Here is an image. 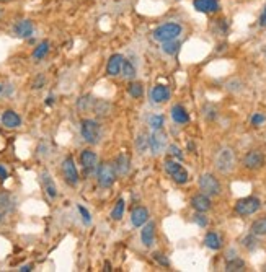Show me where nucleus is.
Returning a JSON list of instances; mask_svg holds the SVG:
<instances>
[{"mask_svg": "<svg viewBox=\"0 0 266 272\" xmlns=\"http://www.w3.org/2000/svg\"><path fill=\"white\" fill-rule=\"evenodd\" d=\"M180 34H182V26L178 23H165L152 31V38L158 42L177 39Z\"/></svg>", "mask_w": 266, "mask_h": 272, "instance_id": "1", "label": "nucleus"}, {"mask_svg": "<svg viewBox=\"0 0 266 272\" xmlns=\"http://www.w3.org/2000/svg\"><path fill=\"white\" fill-rule=\"evenodd\" d=\"M80 134L83 137V140L90 143V145H97L102 137V129L100 124L93 119H83L80 126Z\"/></svg>", "mask_w": 266, "mask_h": 272, "instance_id": "2", "label": "nucleus"}, {"mask_svg": "<svg viewBox=\"0 0 266 272\" xmlns=\"http://www.w3.org/2000/svg\"><path fill=\"white\" fill-rule=\"evenodd\" d=\"M97 179H98V184L102 188L108 189L111 186L114 184V179H116V171H114V167L108 162H103L100 167L97 168Z\"/></svg>", "mask_w": 266, "mask_h": 272, "instance_id": "3", "label": "nucleus"}, {"mask_svg": "<svg viewBox=\"0 0 266 272\" xmlns=\"http://www.w3.org/2000/svg\"><path fill=\"white\" fill-rule=\"evenodd\" d=\"M260 207H262V201L258 199V197H243V199L237 201L235 204V212L238 215L242 217H247V215H252L255 214L257 210H260Z\"/></svg>", "mask_w": 266, "mask_h": 272, "instance_id": "4", "label": "nucleus"}, {"mask_svg": "<svg viewBox=\"0 0 266 272\" xmlns=\"http://www.w3.org/2000/svg\"><path fill=\"white\" fill-rule=\"evenodd\" d=\"M199 189L203 191V194L206 196H219L221 194V183L217 181V178L211 173L201 174L199 178Z\"/></svg>", "mask_w": 266, "mask_h": 272, "instance_id": "5", "label": "nucleus"}, {"mask_svg": "<svg viewBox=\"0 0 266 272\" xmlns=\"http://www.w3.org/2000/svg\"><path fill=\"white\" fill-rule=\"evenodd\" d=\"M216 167L221 173H230L235 167V155H233L232 148H224L219 152L216 160Z\"/></svg>", "mask_w": 266, "mask_h": 272, "instance_id": "6", "label": "nucleus"}, {"mask_svg": "<svg viewBox=\"0 0 266 272\" xmlns=\"http://www.w3.org/2000/svg\"><path fill=\"white\" fill-rule=\"evenodd\" d=\"M62 176L66 179V183L69 186H77L78 184V171H77V167H76V162H74L72 157H66L62 162Z\"/></svg>", "mask_w": 266, "mask_h": 272, "instance_id": "7", "label": "nucleus"}, {"mask_svg": "<svg viewBox=\"0 0 266 272\" xmlns=\"http://www.w3.org/2000/svg\"><path fill=\"white\" fill-rule=\"evenodd\" d=\"M163 165H165V171H167L170 176H172L175 183L185 184L186 181H188V171H186V170L178 162H173V160H167V162H165Z\"/></svg>", "mask_w": 266, "mask_h": 272, "instance_id": "8", "label": "nucleus"}, {"mask_svg": "<svg viewBox=\"0 0 266 272\" xmlns=\"http://www.w3.org/2000/svg\"><path fill=\"white\" fill-rule=\"evenodd\" d=\"M265 165V155L262 150H250L245 157H243V167L247 170H252V171H257V170L263 168Z\"/></svg>", "mask_w": 266, "mask_h": 272, "instance_id": "9", "label": "nucleus"}, {"mask_svg": "<svg viewBox=\"0 0 266 272\" xmlns=\"http://www.w3.org/2000/svg\"><path fill=\"white\" fill-rule=\"evenodd\" d=\"M165 147H167V136L163 134L162 129H158L152 136H149V148H151L153 155L162 153L165 150Z\"/></svg>", "mask_w": 266, "mask_h": 272, "instance_id": "10", "label": "nucleus"}, {"mask_svg": "<svg viewBox=\"0 0 266 272\" xmlns=\"http://www.w3.org/2000/svg\"><path fill=\"white\" fill-rule=\"evenodd\" d=\"M80 165L83 167V171L85 174H90L93 173L95 170L98 168V157L97 153L90 148H85V150L80 153Z\"/></svg>", "mask_w": 266, "mask_h": 272, "instance_id": "11", "label": "nucleus"}, {"mask_svg": "<svg viewBox=\"0 0 266 272\" xmlns=\"http://www.w3.org/2000/svg\"><path fill=\"white\" fill-rule=\"evenodd\" d=\"M141 239L146 248H152V244L155 243V223L149 220L144 223L141 230Z\"/></svg>", "mask_w": 266, "mask_h": 272, "instance_id": "12", "label": "nucleus"}, {"mask_svg": "<svg viewBox=\"0 0 266 272\" xmlns=\"http://www.w3.org/2000/svg\"><path fill=\"white\" fill-rule=\"evenodd\" d=\"M123 61H124V57L121 54H113V56H111L108 64H106V75H110V77L119 75L121 67H123Z\"/></svg>", "mask_w": 266, "mask_h": 272, "instance_id": "13", "label": "nucleus"}, {"mask_svg": "<svg viewBox=\"0 0 266 272\" xmlns=\"http://www.w3.org/2000/svg\"><path fill=\"white\" fill-rule=\"evenodd\" d=\"M193 7L201 13H216L219 10L217 0H193Z\"/></svg>", "mask_w": 266, "mask_h": 272, "instance_id": "14", "label": "nucleus"}, {"mask_svg": "<svg viewBox=\"0 0 266 272\" xmlns=\"http://www.w3.org/2000/svg\"><path fill=\"white\" fill-rule=\"evenodd\" d=\"M147 220H149V210L146 209V207L139 205L131 212V222L136 228L142 227Z\"/></svg>", "mask_w": 266, "mask_h": 272, "instance_id": "15", "label": "nucleus"}, {"mask_svg": "<svg viewBox=\"0 0 266 272\" xmlns=\"http://www.w3.org/2000/svg\"><path fill=\"white\" fill-rule=\"evenodd\" d=\"M2 124L7 127V129H17L21 126V117L12 109H7L2 114Z\"/></svg>", "mask_w": 266, "mask_h": 272, "instance_id": "16", "label": "nucleus"}, {"mask_svg": "<svg viewBox=\"0 0 266 272\" xmlns=\"http://www.w3.org/2000/svg\"><path fill=\"white\" fill-rule=\"evenodd\" d=\"M41 183H42V189H44V193L51 197V199H56L57 197V188L54 184V181H52L51 174L47 171H42L41 173Z\"/></svg>", "mask_w": 266, "mask_h": 272, "instance_id": "17", "label": "nucleus"}, {"mask_svg": "<svg viewBox=\"0 0 266 272\" xmlns=\"http://www.w3.org/2000/svg\"><path fill=\"white\" fill-rule=\"evenodd\" d=\"M191 205H193V209L196 212H203L204 214V212L211 209V199H209V196H206V194H198L191 199Z\"/></svg>", "mask_w": 266, "mask_h": 272, "instance_id": "18", "label": "nucleus"}, {"mask_svg": "<svg viewBox=\"0 0 266 272\" xmlns=\"http://www.w3.org/2000/svg\"><path fill=\"white\" fill-rule=\"evenodd\" d=\"M170 98V90L165 85H155L151 92V100L153 103H165Z\"/></svg>", "mask_w": 266, "mask_h": 272, "instance_id": "19", "label": "nucleus"}, {"mask_svg": "<svg viewBox=\"0 0 266 272\" xmlns=\"http://www.w3.org/2000/svg\"><path fill=\"white\" fill-rule=\"evenodd\" d=\"M13 31L18 38H30L33 34V23L30 20H21L13 26Z\"/></svg>", "mask_w": 266, "mask_h": 272, "instance_id": "20", "label": "nucleus"}, {"mask_svg": "<svg viewBox=\"0 0 266 272\" xmlns=\"http://www.w3.org/2000/svg\"><path fill=\"white\" fill-rule=\"evenodd\" d=\"M113 167H114L116 174L126 176L127 173H129V157L124 155V153H121V155L116 158V162H114Z\"/></svg>", "mask_w": 266, "mask_h": 272, "instance_id": "21", "label": "nucleus"}, {"mask_svg": "<svg viewBox=\"0 0 266 272\" xmlns=\"http://www.w3.org/2000/svg\"><path fill=\"white\" fill-rule=\"evenodd\" d=\"M172 119L177 122V124H186L190 121V116L186 113V109L183 106L180 104H175L172 108Z\"/></svg>", "mask_w": 266, "mask_h": 272, "instance_id": "22", "label": "nucleus"}, {"mask_svg": "<svg viewBox=\"0 0 266 272\" xmlns=\"http://www.w3.org/2000/svg\"><path fill=\"white\" fill-rule=\"evenodd\" d=\"M204 244H206L207 248H211V249H221L222 239H221V237L217 233L209 232V233L206 235V238H204Z\"/></svg>", "mask_w": 266, "mask_h": 272, "instance_id": "23", "label": "nucleus"}, {"mask_svg": "<svg viewBox=\"0 0 266 272\" xmlns=\"http://www.w3.org/2000/svg\"><path fill=\"white\" fill-rule=\"evenodd\" d=\"M250 230H252L255 237H265L266 235V215L258 218V220H255L252 223V227H250Z\"/></svg>", "mask_w": 266, "mask_h": 272, "instance_id": "24", "label": "nucleus"}, {"mask_svg": "<svg viewBox=\"0 0 266 272\" xmlns=\"http://www.w3.org/2000/svg\"><path fill=\"white\" fill-rule=\"evenodd\" d=\"M226 271L228 272H240V271H245V263L240 259V258H232V259H228L227 261V264H226Z\"/></svg>", "mask_w": 266, "mask_h": 272, "instance_id": "25", "label": "nucleus"}, {"mask_svg": "<svg viewBox=\"0 0 266 272\" xmlns=\"http://www.w3.org/2000/svg\"><path fill=\"white\" fill-rule=\"evenodd\" d=\"M178 49H180V42H178L177 39L165 41V42H163V46H162V51L165 52V54H168V56L177 54Z\"/></svg>", "mask_w": 266, "mask_h": 272, "instance_id": "26", "label": "nucleus"}, {"mask_svg": "<svg viewBox=\"0 0 266 272\" xmlns=\"http://www.w3.org/2000/svg\"><path fill=\"white\" fill-rule=\"evenodd\" d=\"M124 215V199H118V202L114 204L113 210H111V218L113 220H121Z\"/></svg>", "mask_w": 266, "mask_h": 272, "instance_id": "27", "label": "nucleus"}, {"mask_svg": "<svg viewBox=\"0 0 266 272\" xmlns=\"http://www.w3.org/2000/svg\"><path fill=\"white\" fill-rule=\"evenodd\" d=\"M121 73H123V77L124 78H127V80H132L136 77V68H134V66L129 62V61H123V67H121Z\"/></svg>", "mask_w": 266, "mask_h": 272, "instance_id": "28", "label": "nucleus"}, {"mask_svg": "<svg viewBox=\"0 0 266 272\" xmlns=\"http://www.w3.org/2000/svg\"><path fill=\"white\" fill-rule=\"evenodd\" d=\"M47 52H49V42L47 41H42L38 44V47L33 51V57L36 59V61H41L42 57H44Z\"/></svg>", "mask_w": 266, "mask_h": 272, "instance_id": "29", "label": "nucleus"}, {"mask_svg": "<svg viewBox=\"0 0 266 272\" xmlns=\"http://www.w3.org/2000/svg\"><path fill=\"white\" fill-rule=\"evenodd\" d=\"M127 93H129L132 98H142V95H144V85L139 83V82H132L129 87H127Z\"/></svg>", "mask_w": 266, "mask_h": 272, "instance_id": "30", "label": "nucleus"}, {"mask_svg": "<svg viewBox=\"0 0 266 272\" xmlns=\"http://www.w3.org/2000/svg\"><path fill=\"white\" fill-rule=\"evenodd\" d=\"M163 122H165V119H163L162 114H153V116L149 117V124H151V127H152L153 131L162 129V127H163Z\"/></svg>", "mask_w": 266, "mask_h": 272, "instance_id": "31", "label": "nucleus"}, {"mask_svg": "<svg viewBox=\"0 0 266 272\" xmlns=\"http://www.w3.org/2000/svg\"><path fill=\"white\" fill-rule=\"evenodd\" d=\"M136 147H137V150H139L141 153H142V152H146L147 148H149V136H146V134H144V132H141V134L137 136Z\"/></svg>", "mask_w": 266, "mask_h": 272, "instance_id": "32", "label": "nucleus"}, {"mask_svg": "<svg viewBox=\"0 0 266 272\" xmlns=\"http://www.w3.org/2000/svg\"><path fill=\"white\" fill-rule=\"evenodd\" d=\"M10 204H12L10 196L7 193H0V207H2L3 210H12L13 205H10Z\"/></svg>", "mask_w": 266, "mask_h": 272, "instance_id": "33", "label": "nucleus"}, {"mask_svg": "<svg viewBox=\"0 0 266 272\" xmlns=\"http://www.w3.org/2000/svg\"><path fill=\"white\" fill-rule=\"evenodd\" d=\"M13 93V87L10 83H0V98H8Z\"/></svg>", "mask_w": 266, "mask_h": 272, "instance_id": "34", "label": "nucleus"}, {"mask_svg": "<svg viewBox=\"0 0 266 272\" xmlns=\"http://www.w3.org/2000/svg\"><path fill=\"white\" fill-rule=\"evenodd\" d=\"M78 212H80V215H82V220L85 225H90L92 223V217H90V212L85 209L83 205H78Z\"/></svg>", "mask_w": 266, "mask_h": 272, "instance_id": "35", "label": "nucleus"}, {"mask_svg": "<svg viewBox=\"0 0 266 272\" xmlns=\"http://www.w3.org/2000/svg\"><path fill=\"white\" fill-rule=\"evenodd\" d=\"M168 152H170V155L175 157L177 160H180V162L183 160V153H182V150H180V148H178L177 145H170V147H168Z\"/></svg>", "mask_w": 266, "mask_h": 272, "instance_id": "36", "label": "nucleus"}, {"mask_svg": "<svg viewBox=\"0 0 266 272\" xmlns=\"http://www.w3.org/2000/svg\"><path fill=\"white\" fill-rule=\"evenodd\" d=\"M153 259H155L160 266H163V268H168L170 266L168 259L165 258V254H162V253H153Z\"/></svg>", "mask_w": 266, "mask_h": 272, "instance_id": "37", "label": "nucleus"}, {"mask_svg": "<svg viewBox=\"0 0 266 272\" xmlns=\"http://www.w3.org/2000/svg\"><path fill=\"white\" fill-rule=\"evenodd\" d=\"M257 239L253 238V233H252V237H247L245 239H243V244H245L247 248H250V249H253V248H257Z\"/></svg>", "mask_w": 266, "mask_h": 272, "instance_id": "38", "label": "nucleus"}, {"mask_svg": "<svg viewBox=\"0 0 266 272\" xmlns=\"http://www.w3.org/2000/svg\"><path fill=\"white\" fill-rule=\"evenodd\" d=\"M194 222L198 223L199 227H206V225H207V218L203 215V212H199V214L194 215Z\"/></svg>", "mask_w": 266, "mask_h": 272, "instance_id": "39", "label": "nucleus"}, {"mask_svg": "<svg viewBox=\"0 0 266 272\" xmlns=\"http://www.w3.org/2000/svg\"><path fill=\"white\" fill-rule=\"evenodd\" d=\"M266 121V117L263 116V114H260V113H257L253 117H252V124L253 126H260V124H263V122Z\"/></svg>", "mask_w": 266, "mask_h": 272, "instance_id": "40", "label": "nucleus"}, {"mask_svg": "<svg viewBox=\"0 0 266 272\" xmlns=\"http://www.w3.org/2000/svg\"><path fill=\"white\" fill-rule=\"evenodd\" d=\"M258 21H260V26H266V5H265L262 15H260V20Z\"/></svg>", "mask_w": 266, "mask_h": 272, "instance_id": "41", "label": "nucleus"}, {"mask_svg": "<svg viewBox=\"0 0 266 272\" xmlns=\"http://www.w3.org/2000/svg\"><path fill=\"white\" fill-rule=\"evenodd\" d=\"M8 178V173H7V170H5L2 165H0V181H5Z\"/></svg>", "mask_w": 266, "mask_h": 272, "instance_id": "42", "label": "nucleus"}, {"mask_svg": "<svg viewBox=\"0 0 266 272\" xmlns=\"http://www.w3.org/2000/svg\"><path fill=\"white\" fill-rule=\"evenodd\" d=\"M31 269H33V266H31V264H28V266H21V268H20V272H30Z\"/></svg>", "mask_w": 266, "mask_h": 272, "instance_id": "43", "label": "nucleus"}, {"mask_svg": "<svg viewBox=\"0 0 266 272\" xmlns=\"http://www.w3.org/2000/svg\"><path fill=\"white\" fill-rule=\"evenodd\" d=\"M263 271H266V266H265V268H263Z\"/></svg>", "mask_w": 266, "mask_h": 272, "instance_id": "44", "label": "nucleus"}, {"mask_svg": "<svg viewBox=\"0 0 266 272\" xmlns=\"http://www.w3.org/2000/svg\"><path fill=\"white\" fill-rule=\"evenodd\" d=\"M265 54H266V49H265Z\"/></svg>", "mask_w": 266, "mask_h": 272, "instance_id": "45", "label": "nucleus"}]
</instances>
